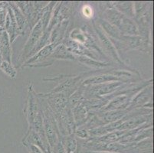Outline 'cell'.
Returning <instances> with one entry per match:
<instances>
[{
  "mask_svg": "<svg viewBox=\"0 0 154 153\" xmlns=\"http://www.w3.org/2000/svg\"><path fill=\"white\" fill-rule=\"evenodd\" d=\"M60 140L67 153H74L79 147L78 139L74 134L67 136H60Z\"/></svg>",
  "mask_w": 154,
  "mask_h": 153,
  "instance_id": "9a60e30c",
  "label": "cell"
},
{
  "mask_svg": "<svg viewBox=\"0 0 154 153\" xmlns=\"http://www.w3.org/2000/svg\"><path fill=\"white\" fill-rule=\"evenodd\" d=\"M24 113L26 115L29 126H32L36 118L42 113V109L39 97L37 93L35 92L32 84L29 88L27 103H26V108L24 109Z\"/></svg>",
  "mask_w": 154,
  "mask_h": 153,
  "instance_id": "7a4b0ae2",
  "label": "cell"
},
{
  "mask_svg": "<svg viewBox=\"0 0 154 153\" xmlns=\"http://www.w3.org/2000/svg\"><path fill=\"white\" fill-rule=\"evenodd\" d=\"M104 15V20L115 26L123 35H139V29L135 22L115 8H107Z\"/></svg>",
  "mask_w": 154,
  "mask_h": 153,
  "instance_id": "6da1fadb",
  "label": "cell"
},
{
  "mask_svg": "<svg viewBox=\"0 0 154 153\" xmlns=\"http://www.w3.org/2000/svg\"><path fill=\"white\" fill-rule=\"evenodd\" d=\"M22 144L25 146L35 145V146L38 147L42 151V152L50 148L47 139L45 138V137H42L35 130H33L31 127H29L26 136L24 137L23 140H22Z\"/></svg>",
  "mask_w": 154,
  "mask_h": 153,
  "instance_id": "5b68a950",
  "label": "cell"
},
{
  "mask_svg": "<svg viewBox=\"0 0 154 153\" xmlns=\"http://www.w3.org/2000/svg\"><path fill=\"white\" fill-rule=\"evenodd\" d=\"M68 23H69V21L64 20L54 26V29L51 32L49 39L50 44H52V43L57 44H61V41L63 40L64 35H65Z\"/></svg>",
  "mask_w": 154,
  "mask_h": 153,
  "instance_id": "7c38bea8",
  "label": "cell"
},
{
  "mask_svg": "<svg viewBox=\"0 0 154 153\" xmlns=\"http://www.w3.org/2000/svg\"><path fill=\"white\" fill-rule=\"evenodd\" d=\"M94 29L95 32H96L97 35L98 36L99 39H100V42L102 43V44L103 45V47L107 49L109 51V53H110V55L113 57L114 60L117 61L120 64H123V61L120 60V57L118 56V54L117 52V50H116V47L113 45V42L110 40L108 37L107 36V35L103 32V31L102 30L101 27H100L99 25H95L94 23Z\"/></svg>",
  "mask_w": 154,
  "mask_h": 153,
  "instance_id": "52a82bcc",
  "label": "cell"
},
{
  "mask_svg": "<svg viewBox=\"0 0 154 153\" xmlns=\"http://www.w3.org/2000/svg\"><path fill=\"white\" fill-rule=\"evenodd\" d=\"M51 149L52 151V153H67L65 149H64V146H63L61 140H60V137L58 142L56 143V145L52 148H51Z\"/></svg>",
  "mask_w": 154,
  "mask_h": 153,
  "instance_id": "44dd1931",
  "label": "cell"
},
{
  "mask_svg": "<svg viewBox=\"0 0 154 153\" xmlns=\"http://www.w3.org/2000/svg\"><path fill=\"white\" fill-rule=\"evenodd\" d=\"M9 7L12 8V12H13L14 16H15V21H16V23L18 25V29H19V35L20 34H24L26 32V29L28 27V22L26 20V17L24 16L23 14L22 13V12L20 11L18 6L15 5V3L14 2H9Z\"/></svg>",
  "mask_w": 154,
  "mask_h": 153,
  "instance_id": "4fadbf2b",
  "label": "cell"
},
{
  "mask_svg": "<svg viewBox=\"0 0 154 153\" xmlns=\"http://www.w3.org/2000/svg\"><path fill=\"white\" fill-rule=\"evenodd\" d=\"M0 54L2 56V61L11 63L12 48L9 35L5 30H2L0 33Z\"/></svg>",
  "mask_w": 154,
  "mask_h": 153,
  "instance_id": "8fae6325",
  "label": "cell"
},
{
  "mask_svg": "<svg viewBox=\"0 0 154 153\" xmlns=\"http://www.w3.org/2000/svg\"><path fill=\"white\" fill-rule=\"evenodd\" d=\"M51 58L54 59H64V60H72V61H76V57L71 51L68 50L66 46L64 44H58L57 47L54 48V51L50 56Z\"/></svg>",
  "mask_w": 154,
  "mask_h": 153,
  "instance_id": "5bb4252c",
  "label": "cell"
},
{
  "mask_svg": "<svg viewBox=\"0 0 154 153\" xmlns=\"http://www.w3.org/2000/svg\"><path fill=\"white\" fill-rule=\"evenodd\" d=\"M125 82L123 81H117V82L105 83V84H97V85H89L90 87L86 89L85 87V96H88L89 99L93 98L102 97L103 96H110L113 93L120 89V87Z\"/></svg>",
  "mask_w": 154,
  "mask_h": 153,
  "instance_id": "3957f363",
  "label": "cell"
},
{
  "mask_svg": "<svg viewBox=\"0 0 154 153\" xmlns=\"http://www.w3.org/2000/svg\"><path fill=\"white\" fill-rule=\"evenodd\" d=\"M117 81L125 82V81L122 78L112 75L110 73L107 72L100 74L99 75L94 76V77H89L84 81H82V84L85 85V86H89V85H97V84H105V83L110 82H117Z\"/></svg>",
  "mask_w": 154,
  "mask_h": 153,
  "instance_id": "30bf717a",
  "label": "cell"
},
{
  "mask_svg": "<svg viewBox=\"0 0 154 153\" xmlns=\"http://www.w3.org/2000/svg\"><path fill=\"white\" fill-rule=\"evenodd\" d=\"M26 147L29 153H42V151L35 145H27Z\"/></svg>",
  "mask_w": 154,
  "mask_h": 153,
  "instance_id": "7402d4cb",
  "label": "cell"
},
{
  "mask_svg": "<svg viewBox=\"0 0 154 153\" xmlns=\"http://www.w3.org/2000/svg\"><path fill=\"white\" fill-rule=\"evenodd\" d=\"M58 44H49L48 45L45 46L43 48H42L41 50H38L35 54H34L33 56L29 58L27 61H26L24 65L26 66H32L33 64H39L41 63L42 61H44L45 60L48 58V57H50V56L51 55V54L54 51V48H55Z\"/></svg>",
  "mask_w": 154,
  "mask_h": 153,
  "instance_id": "ba28073f",
  "label": "cell"
},
{
  "mask_svg": "<svg viewBox=\"0 0 154 153\" xmlns=\"http://www.w3.org/2000/svg\"><path fill=\"white\" fill-rule=\"evenodd\" d=\"M0 69L2 70L5 74L10 77L11 78H15L17 75V71H16L15 67L12 66V63L2 61L0 64Z\"/></svg>",
  "mask_w": 154,
  "mask_h": 153,
  "instance_id": "ac0fdd59",
  "label": "cell"
},
{
  "mask_svg": "<svg viewBox=\"0 0 154 153\" xmlns=\"http://www.w3.org/2000/svg\"><path fill=\"white\" fill-rule=\"evenodd\" d=\"M74 135L76 137H78L80 139H88L90 137L89 136V132H88V130L82 127V126L78 127V129L75 130Z\"/></svg>",
  "mask_w": 154,
  "mask_h": 153,
  "instance_id": "ffe728a7",
  "label": "cell"
},
{
  "mask_svg": "<svg viewBox=\"0 0 154 153\" xmlns=\"http://www.w3.org/2000/svg\"><path fill=\"white\" fill-rule=\"evenodd\" d=\"M75 57H76V60H78L79 62L86 64V65L88 66H90V67L101 68V67H108V66H110V64H107V63H104V62H100V61H96V60H94V59L85 57V56L77 55L75 56Z\"/></svg>",
  "mask_w": 154,
  "mask_h": 153,
  "instance_id": "e0dca14e",
  "label": "cell"
},
{
  "mask_svg": "<svg viewBox=\"0 0 154 153\" xmlns=\"http://www.w3.org/2000/svg\"><path fill=\"white\" fill-rule=\"evenodd\" d=\"M86 153H117L113 151H87Z\"/></svg>",
  "mask_w": 154,
  "mask_h": 153,
  "instance_id": "603a6c76",
  "label": "cell"
},
{
  "mask_svg": "<svg viewBox=\"0 0 154 153\" xmlns=\"http://www.w3.org/2000/svg\"><path fill=\"white\" fill-rule=\"evenodd\" d=\"M42 153H52V151H51V148H48V149H47V150H46V151H43Z\"/></svg>",
  "mask_w": 154,
  "mask_h": 153,
  "instance_id": "cb8c5ba5",
  "label": "cell"
},
{
  "mask_svg": "<svg viewBox=\"0 0 154 153\" xmlns=\"http://www.w3.org/2000/svg\"><path fill=\"white\" fill-rule=\"evenodd\" d=\"M43 32H44V31H43L42 25L41 21L39 20L34 27L32 28L29 39L24 46V48L22 51V54H21L20 61H23L26 59L28 60L29 54L31 53L32 49L34 48L35 44H37V42L40 39Z\"/></svg>",
  "mask_w": 154,
  "mask_h": 153,
  "instance_id": "277c9868",
  "label": "cell"
},
{
  "mask_svg": "<svg viewBox=\"0 0 154 153\" xmlns=\"http://www.w3.org/2000/svg\"><path fill=\"white\" fill-rule=\"evenodd\" d=\"M4 30L6 32L9 38L10 43L15 41V38L19 35L18 25L15 21V16H14L12 8L9 7L8 8V12H7L6 18H5V25H4Z\"/></svg>",
  "mask_w": 154,
  "mask_h": 153,
  "instance_id": "9c48e42d",
  "label": "cell"
},
{
  "mask_svg": "<svg viewBox=\"0 0 154 153\" xmlns=\"http://www.w3.org/2000/svg\"><path fill=\"white\" fill-rule=\"evenodd\" d=\"M9 3L7 2H0V27L4 29L5 18L8 12Z\"/></svg>",
  "mask_w": 154,
  "mask_h": 153,
  "instance_id": "d6986e66",
  "label": "cell"
},
{
  "mask_svg": "<svg viewBox=\"0 0 154 153\" xmlns=\"http://www.w3.org/2000/svg\"><path fill=\"white\" fill-rule=\"evenodd\" d=\"M152 113L146 115H138V116H133L127 120L124 121L117 130H132L137 129L142 125L147 123L148 122L152 121Z\"/></svg>",
  "mask_w": 154,
  "mask_h": 153,
  "instance_id": "8992f818",
  "label": "cell"
},
{
  "mask_svg": "<svg viewBox=\"0 0 154 153\" xmlns=\"http://www.w3.org/2000/svg\"><path fill=\"white\" fill-rule=\"evenodd\" d=\"M113 5L116 7L117 10L119 11L120 13L124 14L126 16H134V5L131 2H120L113 3Z\"/></svg>",
  "mask_w": 154,
  "mask_h": 153,
  "instance_id": "2e32d148",
  "label": "cell"
}]
</instances>
